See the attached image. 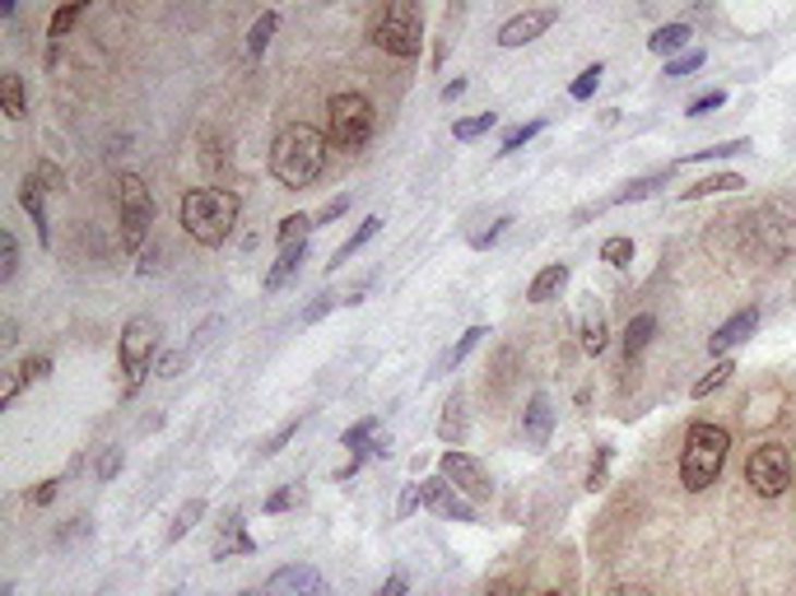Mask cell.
Here are the masks:
<instances>
[{
    "instance_id": "1",
    "label": "cell",
    "mask_w": 796,
    "mask_h": 596,
    "mask_svg": "<svg viewBox=\"0 0 796 596\" xmlns=\"http://www.w3.org/2000/svg\"><path fill=\"white\" fill-rule=\"evenodd\" d=\"M322 168H326V135L317 127L293 121V127H285L280 135H275L270 172H275V182H280V187H289V191L313 187L322 178Z\"/></svg>"
},
{
    "instance_id": "2",
    "label": "cell",
    "mask_w": 796,
    "mask_h": 596,
    "mask_svg": "<svg viewBox=\"0 0 796 596\" xmlns=\"http://www.w3.org/2000/svg\"><path fill=\"white\" fill-rule=\"evenodd\" d=\"M238 196L229 187H201V191H186L182 196V229L192 234L201 248H219L224 238L233 234L238 224Z\"/></svg>"
},
{
    "instance_id": "3",
    "label": "cell",
    "mask_w": 796,
    "mask_h": 596,
    "mask_svg": "<svg viewBox=\"0 0 796 596\" xmlns=\"http://www.w3.org/2000/svg\"><path fill=\"white\" fill-rule=\"evenodd\" d=\"M726 448H732V438H726L722 425H695L685 433V452H680V480L685 489H708L722 466H726Z\"/></svg>"
},
{
    "instance_id": "4",
    "label": "cell",
    "mask_w": 796,
    "mask_h": 596,
    "mask_svg": "<svg viewBox=\"0 0 796 596\" xmlns=\"http://www.w3.org/2000/svg\"><path fill=\"white\" fill-rule=\"evenodd\" d=\"M117 210H121V248L141 252L149 224H154V196L135 172H121L117 178Z\"/></svg>"
},
{
    "instance_id": "5",
    "label": "cell",
    "mask_w": 796,
    "mask_h": 596,
    "mask_svg": "<svg viewBox=\"0 0 796 596\" xmlns=\"http://www.w3.org/2000/svg\"><path fill=\"white\" fill-rule=\"evenodd\" d=\"M373 43L387 51V57H414L424 43V28H420V5H406V0H396V5L383 10V20L373 24Z\"/></svg>"
},
{
    "instance_id": "6",
    "label": "cell",
    "mask_w": 796,
    "mask_h": 596,
    "mask_svg": "<svg viewBox=\"0 0 796 596\" xmlns=\"http://www.w3.org/2000/svg\"><path fill=\"white\" fill-rule=\"evenodd\" d=\"M326 112H331V140L340 150H363L373 140V103L363 94L345 90V94L331 98V108Z\"/></svg>"
},
{
    "instance_id": "7",
    "label": "cell",
    "mask_w": 796,
    "mask_h": 596,
    "mask_svg": "<svg viewBox=\"0 0 796 596\" xmlns=\"http://www.w3.org/2000/svg\"><path fill=\"white\" fill-rule=\"evenodd\" d=\"M154 349H159V326H154L149 318H131L126 331H121V349H117V355H121V373H126V396L141 392Z\"/></svg>"
},
{
    "instance_id": "8",
    "label": "cell",
    "mask_w": 796,
    "mask_h": 596,
    "mask_svg": "<svg viewBox=\"0 0 796 596\" xmlns=\"http://www.w3.org/2000/svg\"><path fill=\"white\" fill-rule=\"evenodd\" d=\"M746 480H750V489H755L759 499L787 494V485H792V452L783 443L755 448V457L746 462Z\"/></svg>"
},
{
    "instance_id": "9",
    "label": "cell",
    "mask_w": 796,
    "mask_h": 596,
    "mask_svg": "<svg viewBox=\"0 0 796 596\" xmlns=\"http://www.w3.org/2000/svg\"><path fill=\"white\" fill-rule=\"evenodd\" d=\"M262 596H331V583H326L313 564H289V569L270 573Z\"/></svg>"
},
{
    "instance_id": "10",
    "label": "cell",
    "mask_w": 796,
    "mask_h": 596,
    "mask_svg": "<svg viewBox=\"0 0 796 596\" xmlns=\"http://www.w3.org/2000/svg\"><path fill=\"white\" fill-rule=\"evenodd\" d=\"M438 476L453 480L466 499H490L494 494V485H490V476H484V466L475 457H466V452H443Z\"/></svg>"
},
{
    "instance_id": "11",
    "label": "cell",
    "mask_w": 796,
    "mask_h": 596,
    "mask_svg": "<svg viewBox=\"0 0 796 596\" xmlns=\"http://www.w3.org/2000/svg\"><path fill=\"white\" fill-rule=\"evenodd\" d=\"M424 503L434 508L438 517H453V522H475V508H471V499L461 494V489L447 480V476H434V480H424Z\"/></svg>"
},
{
    "instance_id": "12",
    "label": "cell",
    "mask_w": 796,
    "mask_h": 596,
    "mask_svg": "<svg viewBox=\"0 0 796 596\" xmlns=\"http://www.w3.org/2000/svg\"><path fill=\"white\" fill-rule=\"evenodd\" d=\"M555 20H559V10H522V14H512V20L498 28V43H504V47H527V43L541 38V33L555 28Z\"/></svg>"
},
{
    "instance_id": "13",
    "label": "cell",
    "mask_w": 796,
    "mask_h": 596,
    "mask_svg": "<svg viewBox=\"0 0 796 596\" xmlns=\"http://www.w3.org/2000/svg\"><path fill=\"white\" fill-rule=\"evenodd\" d=\"M550 433H555V406H550L545 392H535L527 401V410H522V438H527L531 448H545Z\"/></svg>"
},
{
    "instance_id": "14",
    "label": "cell",
    "mask_w": 796,
    "mask_h": 596,
    "mask_svg": "<svg viewBox=\"0 0 796 596\" xmlns=\"http://www.w3.org/2000/svg\"><path fill=\"white\" fill-rule=\"evenodd\" d=\"M303 261H307V242H293V248H280V261L266 271V289L275 294V289H285L293 275L303 271Z\"/></svg>"
},
{
    "instance_id": "15",
    "label": "cell",
    "mask_w": 796,
    "mask_h": 596,
    "mask_svg": "<svg viewBox=\"0 0 796 596\" xmlns=\"http://www.w3.org/2000/svg\"><path fill=\"white\" fill-rule=\"evenodd\" d=\"M755 326H759V308H746V312H736V318L726 322V326H717V336H713V349L722 355V349H732L736 341H746Z\"/></svg>"
},
{
    "instance_id": "16",
    "label": "cell",
    "mask_w": 796,
    "mask_h": 596,
    "mask_svg": "<svg viewBox=\"0 0 796 596\" xmlns=\"http://www.w3.org/2000/svg\"><path fill=\"white\" fill-rule=\"evenodd\" d=\"M564 285H568V266H564V261H555V266H545L541 275L531 279L527 298H531V303H550V298H555Z\"/></svg>"
},
{
    "instance_id": "17",
    "label": "cell",
    "mask_w": 796,
    "mask_h": 596,
    "mask_svg": "<svg viewBox=\"0 0 796 596\" xmlns=\"http://www.w3.org/2000/svg\"><path fill=\"white\" fill-rule=\"evenodd\" d=\"M438 433H443V438H447V443H453V448H457L461 438H466V396H461V392H453V401H447V406H443Z\"/></svg>"
},
{
    "instance_id": "18",
    "label": "cell",
    "mask_w": 796,
    "mask_h": 596,
    "mask_svg": "<svg viewBox=\"0 0 796 596\" xmlns=\"http://www.w3.org/2000/svg\"><path fill=\"white\" fill-rule=\"evenodd\" d=\"M652 336H656V318H652V312H638V318L629 322V331H625V355L638 359L648 349Z\"/></svg>"
},
{
    "instance_id": "19",
    "label": "cell",
    "mask_w": 796,
    "mask_h": 596,
    "mask_svg": "<svg viewBox=\"0 0 796 596\" xmlns=\"http://www.w3.org/2000/svg\"><path fill=\"white\" fill-rule=\"evenodd\" d=\"M20 205L28 210L33 229H38V238L47 242V205H43V187L33 182V178H24V187H20Z\"/></svg>"
},
{
    "instance_id": "20",
    "label": "cell",
    "mask_w": 796,
    "mask_h": 596,
    "mask_svg": "<svg viewBox=\"0 0 796 596\" xmlns=\"http://www.w3.org/2000/svg\"><path fill=\"white\" fill-rule=\"evenodd\" d=\"M256 550V540L242 532V517H229V532L219 536V546H215V559H229V555H252Z\"/></svg>"
},
{
    "instance_id": "21",
    "label": "cell",
    "mask_w": 796,
    "mask_h": 596,
    "mask_svg": "<svg viewBox=\"0 0 796 596\" xmlns=\"http://www.w3.org/2000/svg\"><path fill=\"white\" fill-rule=\"evenodd\" d=\"M0 103H5V117H10V121H20V117L28 112V103H24V80L14 75V70H5V75H0Z\"/></svg>"
},
{
    "instance_id": "22",
    "label": "cell",
    "mask_w": 796,
    "mask_h": 596,
    "mask_svg": "<svg viewBox=\"0 0 796 596\" xmlns=\"http://www.w3.org/2000/svg\"><path fill=\"white\" fill-rule=\"evenodd\" d=\"M484 336H490V331H484V326H466L461 336H457V345H453V349H447V355L438 359V373H447V368H457V363H461L466 355H471V349H475Z\"/></svg>"
},
{
    "instance_id": "23",
    "label": "cell",
    "mask_w": 796,
    "mask_h": 596,
    "mask_svg": "<svg viewBox=\"0 0 796 596\" xmlns=\"http://www.w3.org/2000/svg\"><path fill=\"white\" fill-rule=\"evenodd\" d=\"M689 43V24H666V28H656L652 38H648V51H656V57H671V51H680Z\"/></svg>"
},
{
    "instance_id": "24",
    "label": "cell",
    "mask_w": 796,
    "mask_h": 596,
    "mask_svg": "<svg viewBox=\"0 0 796 596\" xmlns=\"http://www.w3.org/2000/svg\"><path fill=\"white\" fill-rule=\"evenodd\" d=\"M736 187H746V178H736V172H717V178H703V182H695V187H685V196H680V201L717 196V191H736Z\"/></svg>"
},
{
    "instance_id": "25",
    "label": "cell",
    "mask_w": 796,
    "mask_h": 596,
    "mask_svg": "<svg viewBox=\"0 0 796 596\" xmlns=\"http://www.w3.org/2000/svg\"><path fill=\"white\" fill-rule=\"evenodd\" d=\"M662 182H671V172H652V178H638V182H629L625 191H619V196L611 201V205H634V201H648L656 187Z\"/></svg>"
},
{
    "instance_id": "26",
    "label": "cell",
    "mask_w": 796,
    "mask_h": 596,
    "mask_svg": "<svg viewBox=\"0 0 796 596\" xmlns=\"http://www.w3.org/2000/svg\"><path fill=\"white\" fill-rule=\"evenodd\" d=\"M317 229V219L313 215H289V219H280V248H293V242H307V234Z\"/></svg>"
},
{
    "instance_id": "27",
    "label": "cell",
    "mask_w": 796,
    "mask_h": 596,
    "mask_svg": "<svg viewBox=\"0 0 796 596\" xmlns=\"http://www.w3.org/2000/svg\"><path fill=\"white\" fill-rule=\"evenodd\" d=\"M605 345H611V336H605V318L601 312H587L582 318V349L587 355H601Z\"/></svg>"
},
{
    "instance_id": "28",
    "label": "cell",
    "mask_w": 796,
    "mask_h": 596,
    "mask_svg": "<svg viewBox=\"0 0 796 596\" xmlns=\"http://www.w3.org/2000/svg\"><path fill=\"white\" fill-rule=\"evenodd\" d=\"M201 513H205V503H201V499H186V503H182V513L172 517V527H168V540H172V546H178V540L196 527V522H201Z\"/></svg>"
},
{
    "instance_id": "29",
    "label": "cell",
    "mask_w": 796,
    "mask_h": 596,
    "mask_svg": "<svg viewBox=\"0 0 796 596\" xmlns=\"http://www.w3.org/2000/svg\"><path fill=\"white\" fill-rule=\"evenodd\" d=\"M732 373H736V363H732V359H722V363H713V368H708V378H699V382H695V388H689V396H695V401H703L708 392H717V388H722V382H726V378H732Z\"/></svg>"
},
{
    "instance_id": "30",
    "label": "cell",
    "mask_w": 796,
    "mask_h": 596,
    "mask_svg": "<svg viewBox=\"0 0 796 596\" xmlns=\"http://www.w3.org/2000/svg\"><path fill=\"white\" fill-rule=\"evenodd\" d=\"M275 24H280V14H275V10H266L262 20L252 24V33H248V47H252V57H262V51L270 47V38H275Z\"/></svg>"
},
{
    "instance_id": "31",
    "label": "cell",
    "mask_w": 796,
    "mask_h": 596,
    "mask_svg": "<svg viewBox=\"0 0 796 596\" xmlns=\"http://www.w3.org/2000/svg\"><path fill=\"white\" fill-rule=\"evenodd\" d=\"M377 229H383V219H377V215H373V219H363V224H359V234H354V238H350V242H345V248L336 252V261H331V266H340L345 257H354V252L363 248V242H369V238H377Z\"/></svg>"
},
{
    "instance_id": "32",
    "label": "cell",
    "mask_w": 796,
    "mask_h": 596,
    "mask_svg": "<svg viewBox=\"0 0 796 596\" xmlns=\"http://www.w3.org/2000/svg\"><path fill=\"white\" fill-rule=\"evenodd\" d=\"M494 121H498L494 112H480V117H461L457 127H453V135H457V140H480L484 131H494Z\"/></svg>"
},
{
    "instance_id": "33",
    "label": "cell",
    "mask_w": 796,
    "mask_h": 596,
    "mask_svg": "<svg viewBox=\"0 0 796 596\" xmlns=\"http://www.w3.org/2000/svg\"><path fill=\"white\" fill-rule=\"evenodd\" d=\"M80 14H84V0H71V5H61L57 14H51V38H65V33L80 24Z\"/></svg>"
},
{
    "instance_id": "34",
    "label": "cell",
    "mask_w": 796,
    "mask_h": 596,
    "mask_svg": "<svg viewBox=\"0 0 796 596\" xmlns=\"http://www.w3.org/2000/svg\"><path fill=\"white\" fill-rule=\"evenodd\" d=\"M541 131H545V121H527V127H512V131L504 135V150H498V154H517L522 145H531V140L541 135Z\"/></svg>"
},
{
    "instance_id": "35",
    "label": "cell",
    "mask_w": 796,
    "mask_h": 596,
    "mask_svg": "<svg viewBox=\"0 0 796 596\" xmlns=\"http://www.w3.org/2000/svg\"><path fill=\"white\" fill-rule=\"evenodd\" d=\"M750 150V140H722V145H713V150H695V154H685V164H699V159H726V154H746Z\"/></svg>"
},
{
    "instance_id": "36",
    "label": "cell",
    "mask_w": 796,
    "mask_h": 596,
    "mask_svg": "<svg viewBox=\"0 0 796 596\" xmlns=\"http://www.w3.org/2000/svg\"><path fill=\"white\" fill-rule=\"evenodd\" d=\"M601 261H611V266H629V261H634V242L629 238H605L601 242Z\"/></svg>"
},
{
    "instance_id": "37",
    "label": "cell",
    "mask_w": 796,
    "mask_h": 596,
    "mask_svg": "<svg viewBox=\"0 0 796 596\" xmlns=\"http://www.w3.org/2000/svg\"><path fill=\"white\" fill-rule=\"evenodd\" d=\"M601 75H605V65H601V61H596V65H587V70H582V75L574 80V90H568V94H574L578 103H587V98H592V94H596V84H601Z\"/></svg>"
},
{
    "instance_id": "38",
    "label": "cell",
    "mask_w": 796,
    "mask_h": 596,
    "mask_svg": "<svg viewBox=\"0 0 796 596\" xmlns=\"http://www.w3.org/2000/svg\"><path fill=\"white\" fill-rule=\"evenodd\" d=\"M14 271H20V242H14V234H5L0 238V285L14 279Z\"/></svg>"
},
{
    "instance_id": "39",
    "label": "cell",
    "mask_w": 796,
    "mask_h": 596,
    "mask_svg": "<svg viewBox=\"0 0 796 596\" xmlns=\"http://www.w3.org/2000/svg\"><path fill=\"white\" fill-rule=\"evenodd\" d=\"M611 462H615V452L601 448L596 462H592V470H587V489H592V494H596V489H605V480H611Z\"/></svg>"
},
{
    "instance_id": "40",
    "label": "cell",
    "mask_w": 796,
    "mask_h": 596,
    "mask_svg": "<svg viewBox=\"0 0 796 596\" xmlns=\"http://www.w3.org/2000/svg\"><path fill=\"white\" fill-rule=\"evenodd\" d=\"M369 438H377V419H373V415L359 419L354 429H345V433H340V448H354V452H359L363 443H369Z\"/></svg>"
},
{
    "instance_id": "41",
    "label": "cell",
    "mask_w": 796,
    "mask_h": 596,
    "mask_svg": "<svg viewBox=\"0 0 796 596\" xmlns=\"http://www.w3.org/2000/svg\"><path fill=\"white\" fill-rule=\"evenodd\" d=\"M420 503H424V485H406V489H401V499H396V517L406 522V517H410Z\"/></svg>"
},
{
    "instance_id": "42",
    "label": "cell",
    "mask_w": 796,
    "mask_h": 596,
    "mask_svg": "<svg viewBox=\"0 0 796 596\" xmlns=\"http://www.w3.org/2000/svg\"><path fill=\"white\" fill-rule=\"evenodd\" d=\"M28 178H33V182H43V191H61V187H65V178H61V168H57V164H38V168L28 172Z\"/></svg>"
},
{
    "instance_id": "43",
    "label": "cell",
    "mask_w": 796,
    "mask_h": 596,
    "mask_svg": "<svg viewBox=\"0 0 796 596\" xmlns=\"http://www.w3.org/2000/svg\"><path fill=\"white\" fill-rule=\"evenodd\" d=\"M699 65H703V51H685V57H676V61L666 65V75L671 80H685L689 70H699Z\"/></svg>"
},
{
    "instance_id": "44",
    "label": "cell",
    "mask_w": 796,
    "mask_h": 596,
    "mask_svg": "<svg viewBox=\"0 0 796 596\" xmlns=\"http://www.w3.org/2000/svg\"><path fill=\"white\" fill-rule=\"evenodd\" d=\"M331 308H336V298H331V294H317V298H313V303H307V308H303V326H313V322H322V318H326V312H331Z\"/></svg>"
},
{
    "instance_id": "45",
    "label": "cell",
    "mask_w": 796,
    "mask_h": 596,
    "mask_svg": "<svg viewBox=\"0 0 796 596\" xmlns=\"http://www.w3.org/2000/svg\"><path fill=\"white\" fill-rule=\"evenodd\" d=\"M186 363H192V349H172V355H164V363H159V378H178Z\"/></svg>"
},
{
    "instance_id": "46",
    "label": "cell",
    "mask_w": 796,
    "mask_h": 596,
    "mask_svg": "<svg viewBox=\"0 0 796 596\" xmlns=\"http://www.w3.org/2000/svg\"><path fill=\"white\" fill-rule=\"evenodd\" d=\"M293 503H299V485H285L266 499V513H285V508H293Z\"/></svg>"
},
{
    "instance_id": "47",
    "label": "cell",
    "mask_w": 796,
    "mask_h": 596,
    "mask_svg": "<svg viewBox=\"0 0 796 596\" xmlns=\"http://www.w3.org/2000/svg\"><path fill=\"white\" fill-rule=\"evenodd\" d=\"M722 103H726V94H722V90H713V94H703V98L689 103V112H685V117H708V112H717Z\"/></svg>"
},
{
    "instance_id": "48",
    "label": "cell",
    "mask_w": 796,
    "mask_h": 596,
    "mask_svg": "<svg viewBox=\"0 0 796 596\" xmlns=\"http://www.w3.org/2000/svg\"><path fill=\"white\" fill-rule=\"evenodd\" d=\"M20 373H24L28 382H38V378H47V373H51V359H47V355H28V359L20 363Z\"/></svg>"
},
{
    "instance_id": "49",
    "label": "cell",
    "mask_w": 796,
    "mask_h": 596,
    "mask_svg": "<svg viewBox=\"0 0 796 596\" xmlns=\"http://www.w3.org/2000/svg\"><path fill=\"white\" fill-rule=\"evenodd\" d=\"M219 326H224V318H210V322H201V326H196V336H192V345H186V349H192V355H196V349H205V345L215 341V331H219Z\"/></svg>"
},
{
    "instance_id": "50",
    "label": "cell",
    "mask_w": 796,
    "mask_h": 596,
    "mask_svg": "<svg viewBox=\"0 0 796 596\" xmlns=\"http://www.w3.org/2000/svg\"><path fill=\"white\" fill-rule=\"evenodd\" d=\"M24 382H28V378L20 373V368H14V373H5V388H0V406H14V396L24 392Z\"/></svg>"
},
{
    "instance_id": "51",
    "label": "cell",
    "mask_w": 796,
    "mask_h": 596,
    "mask_svg": "<svg viewBox=\"0 0 796 596\" xmlns=\"http://www.w3.org/2000/svg\"><path fill=\"white\" fill-rule=\"evenodd\" d=\"M117 470H121V448H108V452L98 457V480H112Z\"/></svg>"
},
{
    "instance_id": "52",
    "label": "cell",
    "mask_w": 796,
    "mask_h": 596,
    "mask_svg": "<svg viewBox=\"0 0 796 596\" xmlns=\"http://www.w3.org/2000/svg\"><path fill=\"white\" fill-rule=\"evenodd\" d=\"M293 433H299V419H289V425H285L280 433H275V438H270V443L262 448V457H275V452H280V448L289 443V438H293Z\"/></svg>"
},
{
    "instance_id": "53",
    "label": "cell",
    "mask_w": 796,
    "mask_h": 596,
    "mask_svg": "<svg viewBox=\"0 0 796 596\" xmlns=\"http://www.w3.org/2000/svg\"><path fill=\"white\" fill-rule=\"evenodd\" d=\"M51 499H57V480H43V485L28 489V503H33V508H47Z\"/></svg>"
},
{
    "instance_id": "54",
    "label": "cell",
    "mask_w": 796,
    "mask_h": 596,
    "mask_svg": "<svg viewBox=\"0 0 796 596\" xmlns=\"http://www.w3.org/2000/svg\"><path fill=\"white\" fill-rule=\"evenodd\" d=\"M406 592H410V577H406V573H391V577H387V583H383V587H377L373 596H406Z\"/></svg>"
},
{
    "instance_id": "55",
    "label": "cell",
    "mask_w": 796,
    "mask_h": 596,
    "mask_svg": "<svg viewBox=\"0 0 796 596\" xmlns=\"http://www.w3.org/2000/svg\"><path fill=\"white\" fill-rule=\"evenodd\" d=\"M508 224H512L508 215H504V219H494V229H490V234H480V238H475V248H480V252H484V248H494V242L508 234Z\"/></svg>"
},
{
    "instance_id": "56",
    "label": "cell",
    "mask_w": 796,
    "mask_h": 596,
    "mask_svg": "<svg viewBox=\"0 0 796 596\" xmlns=\"http://www.w3.org/2000/svg\"><path fill=\"white\" fill-rule=\"evenodd\" d=\"M345 210H350V196H336V201H331V205H326V210H322V215H313V219H317V224H336V219L345 215Z\"/></svg>"
},
{
    "instance_id": "57",
    "label": "cell",
    "mask_w": 796,
    "mask_h": 596,
    "mask_svg": "<svg viewBox=\"0 0 796 596\" xmlns=\"http://www.w3.org/2000/svg\"><path fill=\"white\" fill-rule=\"evenodd\" d=\"M373 457H391V438H387V433L373 438Z\"/></svg>"
},
{
    "instance_id": "58",
    "label": "cell",
    "mask_w": 796,
    "mask_h": 596,
    "mask_svg": "<svg viewBox=\"0 0 796 596\" xmlns=\"http://www.w3.org/2000/svg\"><path fill=\"white\" fill-rule=\"evenodd\" d=\"M490 596H522V592H517V583H508V577H504V583L490 587Z\"/></svg>"
},
{
    "instance_id": "59",
    "label": "cell",
    "mask_w": 796,
    "mask_h": 596,
    "mask_svg": "<svg viewBox=\"0 0 796 596\" xmlns=\"http://www.w3.org/2000/svg\"><path fill=\"white\" fill-rule=\"evenodd\" d=\"M461 94H466V80H453V84L443 90V103H453V98H461Z\"/></svg>"
},
{
    "instance_id": "60",
    "label": "cell",
    "mask_w": 796,
    "mask_h": 596,
    "mask_svg": "<svg viewBox=\"0 0 796 596\" xmlns=\"http://www.w3.org/2000/svg\"><path fill=\"white\" fill-rule=\"evenodd\" d=\"M611 596H652V592L648 587H615Z\"/></svg>"
},
{
    "instance_id": "61",
    "label": "cell",
    "mask_w": 796,
    "mask_h": 596,
    "mask_svg": "<svg viewBox=\"0 0 796 596\" xmlns=\"http://www.w3.org/2000/svg\"><path fill=\"white\" fill-rule=\"evenodd\" d=\"M238 596H262V592H238Z\"/></svg>"
},
{
    "instance_id": "62",
    "label": "cell",
    "mask_w": 796,
    "mask_h": 596,
    "mask_svg": "<svg viewBox=\"0 0 796 596\" xmlns=\"http://www.w3.org/2000/svg\"><path fill=\"white\" fill-rule=\"evenodd\" d=\"M545 596H564V592H545Z\"/></svg>"
},
{
    "instance_id": "63",
    "label": "cell",
    "mask_w": 796,
    "mask_h": 596,
    "mask_svg": "<svg viewBox=\"0 0 796 596\" xmlns=\"http://www.w3.org/2000/svg\"><path fill=\"white\" fill-rule=\"evenodd\" d=\"M168 596H182V592H168Z\"/></svg>"
}]
</instances>
